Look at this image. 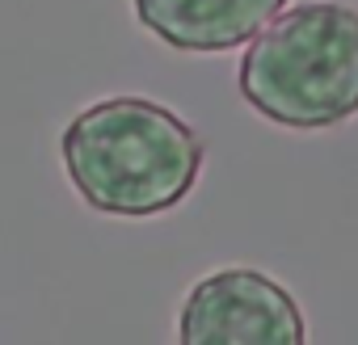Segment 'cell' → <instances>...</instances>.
<instances>
[{"mask_svg": "<svg viewBox=\"0 0 358 345\" xmlns=\"http://www.w3.org/2000/svg\"><path fill=\"white\" fill-rule=\"evenodd\" d=\"M59 156L76 194L101 215L148 219L173 211L203 172V139L169 105L148 97H110L80 110Z\"/></svg>", "mask_w": 358, "mask_h": 345, "instance_id": "1", "label": "cell"}, {"mask_svg": "<svg viewBox=\"0 0 358 345\" xmlns=\"http://www.w3.org/2000/svg\"><path fill=\"white\" fill-rule=\"evenodd\" d=\"M241 97L291 131H324L358 114V9L312 0L278 13L241 59Z\"/></svg>", "mask_w": 358, "mask_h": 345, "instance_id": "2", "label": "cell"}, {"mask_svg": "<svg viewBox=\"0 0 358 345\" xmlns=\"http://www.w3.org/2000/svg\"><path fill=\"white\" fill-rule=\"evenodd\" d=\"M177 345H308V324L287 286L262 270L232 265L190 286Z\"/></svg>", "mask_w": 358, "mask_h": 345, "instance_id": "3", "label": "cell"}, {"mask_svg": "<svg viewBox=\"0 0 358 345\" xmlns=\"http://www.w3.org/2000/svg\"><path fill=\"white\" fill-rule=\"evenodd\" d=\"M287 0H135V17L177 51H232L257 38Z\"/></svg>", "mask_w": 358, "mask_h": 345, "instance_id": "4", "label": "cell"}]
</instances>
